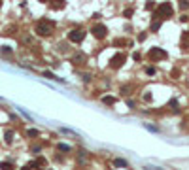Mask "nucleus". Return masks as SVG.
<instances>
[{
    "label": "nucleus",
    "instance_id": "obj_1",
    "mask_svg": "<svg viewBox=\"0 0 189 170\" xmlns=\"http://www.w3.org/2000/svg\"><path fill=\"white\" fill-rule=\"evenodd\" d=\"M51 27H53L51 21H40L38 27H36V32L40 36H47V34H51Z\"/></svg>",
    "mask_w": 189,
    "mask_h": 170
},
{
    "label": "nucleus",
    "instance_id": "obj_2",
    "mask_svg": "<svg viewBox=\"0 0 189 170\" xmlns=\"http://www.w3.org/2000/svg\"><path fill=\"white\" fill-rule=\"evenodd\" d=\"M85 38V32H83V30H70V32H68V40H70V42H74V44H80L81 42V40H83Z\"/></svg>",
    "mask_w": 189,
    "mask_h": 170
},
{
    "label": "nucleus",
    "instance_id": "obj_3",
    "mask_svg": "<svg viewBox=\"0 0 189 170\" xmlns=\"http://www.w3.org/2000/svg\"><path fill=\"white\" fill-rule=\"evenodd\" d=\"M170 13H172L170 4H161V6L157 8V12H155V17H165V15H170Z\"/></svg>",
    "mask_w": 189,
    "mask_h": 170
},
{
    "label": "nucleus",
    "instance_id": "obj_4",
    "mask_svg": "<svg viewBox=\"0 0 189 170\" xmlns=\"http://www.w3.org/2000/svg\"><path fill=\"white\" fill-rule=\"evenodd\" d=\"M106 32H108L106 25H95V27H93V34L96 36V38H104Z\"/></svg>",
    "mask_w": 189,
    "mask_h": 170
},
{
    "label": "nucleus",
    "instance_id": "obj_5",
    "mask_svg": "<svg viewBox=\"0 0 189 170\" xmlns=\"http://www.w3.org/2000/svg\"><path fill=\"white\" fill-rule=\"evenodd\" d=\"M147 55H150V59H163V57H166V51H163L159 47H151Z\"/></svg>",
    "mask_w": 189,
    "mask_h": 170
},
{
    "label": "nucleus",
    "instance_id": "obj_6",
    "mask_svg": "<svg viewBox=\"0 0 189 170\" xmlns=\"http://www.w3.org/2000/svg\"><path fill=\"white\" fill-rule=\"evenodd\" d=\"M123 61H125V57L121 55V53H117L114 59H112V66H114V68H117V66H121L123 64Z\"/></svg>",
    "mask_w": 189,
    "mask_h": 170
},
{
    "label": "nucleus",
    "instance_id": "obj_7",
    "mask_svg": "<svg viewBox=\"0 0 189 170\" xmlns=\"http://www.w3.org/2000/svg\"><path fill=\"white\" fill-rule=\"evenodd\" d=\"M44 76H45V78H49V80H55V81H63V83H64V80L57 78V76H55V74H51V72H44Z\"/></svg>",
    "mask_w": 189,
    "mask_h": 170
},
{
    "label": "nucleus",
    "instance_id": "obj_8",
    "mask_svg": "<svg viewBox=\"0 0 189 170\" xmlns=\"http://www.w3.org/2000/svg\"><path fill=\"white\" fill-rule=\"evenodd\" d=\"M0 168L2 170H13V164L12 163H0Z\"/></svg>",
    "mask_w": 189,
    "mask_h": 170
},
{
    "label": "nucleus",
    "instance_id": "obj_9",
    "mask_svg": "<svg viewBox=\"0 0 189 170\" xmlns=\"http://www.w3.org/2000/svg\"><path fill=\"white\" fill-rule=\"evenodd\" d=\"M83 59H85V57L81 55V53H78V55H74V59H72V61H74V64H76V63L81 64V61H83Z\"/></svg>",
    "mask_w": 189,
    "mask_h": 170
},
{
    "label": "nucleus",
    "instance_id": "obj_10",
    "mask_svg": "<svg viewBox=\"0 0 189 170\" xmlns=\"http://www.w3.org/2000/svg\"><path fill=\"white\" fill-rule=\"evenodd\" d=\"M114 164L115 166H127V161H123V159H115Z\"/></svg>",
    "mask_w": 189,
    "mask_h": 170
},
{
    "label": "nucleus",
    "instance_id": "obj_11",
    "mask_svg": "<svg viewBox=\"0 0 189 170\" xmlns=\"http://www.w3.org/2000/svg\"><path fill=\"white\" fill-rule=\"evenodd\" d=\"M183 45H189V30L183 32Z\"/></svg>",
    "mask_w": 189,
    "mask_h": 170
},
{
    "label": "nucleus",
    "instance_id": "obj_12",
    "mask_svg": "<svg viewBox=\"0 0 189 170\" xmlns=\"http://www.w3.org/2000/svg\"><path fill=\"white\" fill-rule=\"evenodd\" d=\"M102 100H104L106 104H114V102H115V98H114V96H104Z\"/></svg>",
    "mask_w": 189,
    "mask_h": 170
},
{
    "label": "nucleus",
    "instance_id": "obj_13",
    "mask_svg": "<svg viewBox=\"0 0 189 170\" xmlns=\"http://www.w3.org/2000/svg\"><path fill=\"white\" fill-rule=\"evenodd\" d=\"M59 149L61 151H70V146L68 144H59Z\"/></svg>",
    "mask_w": 189,
    "mask_h": 170
},
{
    "label": "nucleus",
    "instance_id": "obj_14",
    "mask_svg": "<svg viewBox=\"0 0 189 170\" xmlns=\"http://www.w3.org/2000/svg\"><path fill=\"white\" fill-rule=\"evenodd\" d=\"M12 140H13V132L8 131V132H6V142H12Z\"/></svg>",
    "mask_w": 189,
    "mask_h": 170
},
{
    "label": "nucleus",
    "instance_id": "obj_15",
    "mask_svg": "<svg viewBox=\"0 0 189 170\" xmlns=\"http://www.w3.org/2000/svg\"><path fill=\"white\" fill-rule=\"evenodd\" d=\"M146 72H147V74H155V68H153V66H147V68H146Z\"/></svg>",
    "mask_w": 189,
    "mask_h": 170
},
{
    "label": "nucleus",
    "instance_id": "obj_16",
    "mask_svg": "<svg viewBox=\"0 0 189 170\" xmlns=\"http://www.w3.org/2000/svg\"><path fill=\"white\" fill-rule=\"evenodd\" d=\"M159 27H161V23H153L151 25V30H159Z\"/></svg>",
    "mask_w": 189,
    "mask_h": 170
},
{
    "label": "nucleus",
    "instance_id": "obj_17",
    "mask_svg": "<svg viewBox=\"0 0 189 170\" xmlns=\"http://www.w3.org/2000/svg\"><path fill=\"white\" fill-rule=\"evenodd\" d=\"M27 134H28V136H38V131H34V128H32V131H28Z\"/></svg>",
    "mask_w": 189,
    "mask_h": 170
}]
</instances>
